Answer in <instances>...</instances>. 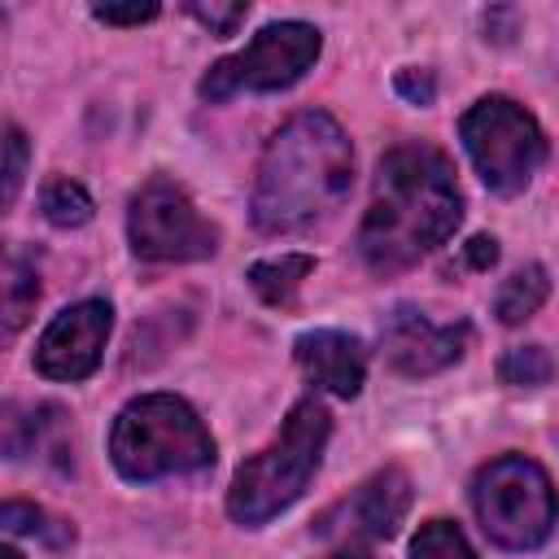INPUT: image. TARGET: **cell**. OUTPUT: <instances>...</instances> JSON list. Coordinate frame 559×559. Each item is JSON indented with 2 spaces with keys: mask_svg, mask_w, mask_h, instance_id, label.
<instances>
[{
  "mask_svg": "<svg viewBox=\"0 0 559 559\" xmlns=\"http://www.w3.org/2000/svg\"><path fill=\"white\" fill-rule=\"evenodd\" d=\"M463 218L454 166L432 144H393L376 166V197L358 227V253L376 275H397L445 245Z\"/></svg>",
  "mask_w": 559,
  "mask_h": 559,
  "instance_id": "obj_1",
  "label": "cell"
},
{
  "mask_svg": "<svg viewBox=\"0 0 559 559\" xmlns=\"http://www.w3.org/2000/svg\"><path fill=\"white\" fill-rule=\"evenodd\" d=\"M354 188V148L323 109L293 114L262 148L253 179V223L266 236L310 231L341 210Z\"/></svg>",
  "mask_w": 559,
  "mask_h": 559,
  "instance_id": "obj_2",
  "label": "cell"
},
{
  "mask_svg": "<svg viewBox=\"0 0 559 559\" xmlns=\"http://www.w3.org/2000/svg\"><path fill=\"white\" fill-rule=\"evenodd\" d=\"M328 437H332V415L323 411V402L301 397L288 411L284 428L275 432V441L236 467L227 489V515L245 528H258L280 511H288L319 472Z\"/></svg>",
  "mask_w": 559,
  "mask_h": 559,
  "instance_id": "obj_3",
  "label": "cell"
},
{
  "mask_svg": "<svg viewBox=\"0 0 559 559\" xmlns=\"http://www.w3.org/2000/svg\"><path fill=\"white\" fill-rule=\"evenodd\" d=\"M109 463L122 480L188 476L214 463V437L201 415L175 393H144L127 402L109 428Z\"/></svg>",
  "mask_w": 559,
  "mask_h": 559,
  "instance_id": "obj_4",
  "label": "cell"
},
{
  "mask_svg": "<svg viewBox=\"0 0 559 559\" xmlns=\"http://www.w3.org/2000/svg\"><path fill=\"white\" fill-rule=\"evenodd\" d=\"M472 511L502 550H537L559 520L550 472L528 454H498L472 480Z\"/></svg>",
  "mask_w": 559,
  "mask_h": 559,
  "instance_id": "obj_5",
  "label": "cell"
},
{
  "mask_svg": "<svg viewBox=\"0 0 559 559\" xmlns=\"http://www.w3.org/2000/svg\"><path fill=\"white\" fill-rule=\"evenodd\" d=\"M459 135H463V148L476 175L498 197L524 192L537 166L546 162V135L537 118L511 96H480L459 118Z\"/></svg>",
  "mask_w": 559,
  "mask_h": 559,
  "instance_id": "obj_6",
  "label": "cell"
},
{
  "mask_svg": "<svg viewBox=\"0 0 559 559\" xmlns=\"http://www.w3.org/2000/svg\"><path fill=\"white\" fill-rule=\"evenodd\" d=\"M323 52V35L310 22H266L240 52L214 61L201 79L205 100H227L240 92H280L293 87Z\"/></svg>",
  "mask_w": 559,
  "mask_h": 559,
  "instance_id": "obj_7",
  "label": "cell"
},
{
  "mask_svg": "<svg viewBox=\"0 0 559 559\" xmlns=\"http://www.w3.org/2000/svg\"><path fill=\"white\" fill-rule=\"evenodd\" d=\"M127 240L131 253L144 262H201L218 249V227L192 205L188 188L153 175L127 210Z\"/></svg>",
  "mask_w": 559,
  "mask_h": 559,
  "instance_id": "obj_8",
  "label": "cell"
},
{
  "mask_svg": "<svg viewBox=\"0 0 559 559\" xmlns=\"http://www.w3.org/2000/svg\"><path fill=\"white\" fill-rule=\"evenodd\" d=\"M109 328H114V310H109V301L87 297V301L66 306V310L39 332V345H35V371H39L44 380H66V384L87 380V376L100 367Z\"/></svg>",
  "mask_w": 559,
  "mask_h": 559,
  "instance_id": "obj_9",
  "label": "cell"
},
{
  "mask_svg": "<svg viewBox=\"0 0 559 559\" xmlns=\"http://www.w3.org/2000/svg\"><path fill=\"white\" fill-rule=\"evenodd\" d=\"M472 328L467 323H432L415 306H397L380 323V345L393 371L402 376H432L463 358Z\"/></svg>",
  "mask_w": 559,
  "mask_h": 559,
  "instance_id": "obj_10",
  "label": "cell"
},
{
  "mask_svg": "<svg viewBox=\"0 0 559 559\" xmlns=\"http://www.w3.org/2000/svg\"><path fill=\"white\" fill-rule=\"evenodd\" d=\"M293 358L301 367V376L332 393V397H358L362 380H367V349L358 336L349 332H336V328H314V332H301L297 345H293Z\"/></svg>",
  "mask_w": 559,
  "mask_h": 559,
  "instance_id": "obj_11",
  "label": "cell"
},
{
  "mask_svg": "<svg viewBox=\"0 0 559 559\" xmlns=\"http://www.w3.org/2000/svg\"><path fill=\"white\" fill-rule=\"evenodd\" d=\"M406 511H411V476L402 467H384L328 515H345V533L354 537H393Z\"/></svg>",
  "mask_w": 559,
  "mask_h": 559,
  "instance_id": "obj_12",
  "label": "cell"
},
{
  "mask_svg": "<svg viewBox=\"0 0 559 559\" xmlns=\"http://www.w3.org/2000/svg\"><path fill=\"white\" fill-rule=\"evenodd\" d=\"M314 271L310 253H280V258H262L249 266V284L266 306H293L306 275Z\"/></svg>",
  "mask_w": 559,
  "mask_h": 559,
  "instance_id": "obj_13",
  "label": "cell"
},
{
  "mask_svg": "<svg viewBox=\"0 0 559 559\" xmlns=\"http://www.w3.org/2000/svg\"><path fill=\"white\" fill-rule=\"evenodd\" d=\"M546 293H550V275H546V266L528 262V266H520V271L498 288V297H493V314H498L507 328H515V323H524V319H533V314L542 310Z\"/></svg>",
  "mask_w": 559,
  "mask_h": 559,
  "instance_id": "obj_14",
  "label": "cell"
},
{
  "mask_svg": "<svg viewBox=\"0 0 559 559\" xmlns=\"http://www.w3.org/2000/svg\"><path fill=\"white\" fill-rule=\"evenodd\" d=\"M39 301V275L31 253H9L4 262V328L17 332Z\"/></svg>",
  "mask_w": 559,
  "mask_h": 559,
  "instance_id": "obj_15",
  "label": "cell"
},
{
  "mask_svg": "<svg viewBox=\"0 0 559 559\" xmlns=\"http://www.w3.org/2000/svg\"><path fill=\"white\" fill-rule=\"evenodd\" d=\"M39 210H44V218H48L52 227H83L96 205H92V192H87L83 183H74V179H52V183H44V192H39Z\"/></svg>",
  "mask_w": 559,
  "mask_h": 559,
  "instance_id": "obj_16",
  "label": "cell"
},
{
  "mask_svg": "<svg viewBox=\"0 0 559 559\" xmlns=\"http://www.w3.org/2000/svg\"><path fill=\"white\" fill-rule=\"evenodd\" d=\"M411 559H480V555L472 550V542L463 537L459 524H450V520H428V524L415 533V542H411Z\"/></svg>",
  "mask_w": 559,
  "mask_h": 559,
  "instance_id": "obj_17",
  "label": "cell"
},
{
  "mask_svg": "<svg viewBox=\"0 0 559 559\" xmlns=\"http://www.w3.org/2000/svg\"><path fill=\"white\" fill-rule=\"evenodd\" d=\"M555 376V362L542 345H515L498 358V380L502 384H515V389H537Z\"/></svg>",
  "mask_w": 559,
  "mask_h": 559,
  "instance_id": "obj_18",
  "label": "cell"
},
{
  "mask_svg": "<svg viewBox=\"0 0 559 559\" xmlns=\"http://www.w3.org/2000/svg\"><path fill=\"white\" fill-rule=\"evenodd\" d=\"M0 524H4L9 533H35V537H44L48 546H66V542L74 537L70 524H66V528H52V524H61V520H52L44 507H31V502H4V507H0Z\"/></svg>",
  "mask_w": 559,
  "mask_h": 559,
  "instance_id": "obj_19",
  "label": "cell"
},
{
  "mask_svg": "<svg viewBox=\"0 0 559 559\" xmlns=\"http://www.w3.org/2000/svg\"><path fill=\"white\" fill-rule=\"evenodd\" d=\"M188 13H192L210 35H231V31L249 17V4H245V0H192Z\"/></svg>",
  "mask_w": 559,
  "mask_h": 559,
  "instance_id": "obj_20",
  "label": "cell"
},
{
  "mask_svg": "<svg viewBox=\"0 0 559 559\" xmlns=\"http://www.w3.org/2000/svg\"><path fill=\"white\" fill-rule=\"evenodd\" d=\"M22 175H26V135H22L17 122H9L4 127V205L17 201Z\"/></svg>",
  "mask_w": 559,
  "mask_h": 559,
  "instance_id": "obj_21",
  "label": "cell"
},
{
  "mask_svg": "<svg viewBox=\"0 0 559 559\" xmlns=\"http://www.w3.org/2000/svg\"><path fill=\"white\" fill-rule=\"evenodd\" d=\"M92 17L105 22V26H140V22H153L157 17V4L153 0H131V4H92Z\"/></svg>",
  "mask_w": 559,
  "mask_h": 559,
  "instance_id": "obj_22",
  "label": "cell"
},
{
  "mask_svg": "<svg viewBox=\"0 0 559 559\" xmlns=\"http://www.w3.org/2000/svg\"><path fill=\"white\" fill-rule=\"evenodd\" d=\"M397 92L415 105H428L432 100V74L428 70H397Z\"/></svg>",
  "mask_w": 559,
  "mask_h": 559,
  "instance_id": "obj_23",
  "label": "cell"
},
{
  "mask_svg": "<svg viewBox=\"0 0 559 559\" xmlns=\"http://www.w3.org/2000/svg\"><path fill=\"white\" fill-rule=\"evenodd\" d=\"M463 258H467V266L489 271V266L498 262V240H493V236H472L467 249H463Z\"/></svg>",
  "mask_w": 559,
  "mask_h": 559,
  "instance_id": "obj_24",
  "label": "cell"
},
{
  "mask_svg": "<svg viewBox=\"0 0 559 559\" xmlns=\"http://www.w3.org/2000/svg\"><path fill=\"white\" fill-rule=\"evenodd\" d=\"M323 559H371V550L367 546H358V542H345V546H336L332 555H323Z\"/></svg>",
  "mask_w": 559,
  "mask_h": 559,
  "instance_id": "obj_25",
  "label": "cell"
},
{
  "mask_svg": "<svg viewBox=\"0 0 559 559\" xmlns=\"http://www.w3.org/2000/svg\"><path fill=\"white\" fill-rule=\"evenodd\" d=\"M0 559H22V550H17V546H9V542H4V546H0Z\"/></svg>",
  "mask_w": 559,
  "mask_h": 559,
  "instance_id": "obj_26",
  "label": "cell"
}]
</instances>
